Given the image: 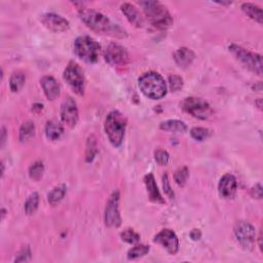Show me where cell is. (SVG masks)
<instances>
[{
    "instance_id": "cell-10",
    "label": "cell",
    "mask_w": 263,
    "mask_h": 263,
    "mask_svg": "<svg viewBox=\"0 0 263 263\" xmlns=\"http://www.w3.org/2000/svg\"><path fill=\"white\" fill-rule=\"evenodd\" d=\"M105 61L113 67L125 66L129 61L128 51L118 43H110L104 53Z\"/></svg>"
},
{
    "instance_id": "cell-35",
    "label": "cell",
    "mask_w": 263,
    "mask_h": 263,
    "mask_svg": "<svg viewBox=\"0 0 263 263\" xmlns=\"http://www.w3.org/2000/svg\"><path fill=\"white\" fill-rule=\"evenodd\" d=\"M31 255L32 253H31L30 247L26 246L19 252L15 259V262H28L31 260Z\"/></svg>"
},
{
    "instance_id": "cell-33",
    "label": "cell",
    "mask_w": 263,
    "mask_h": 263,
    "mask_svg": "<svg viewBox=\"0 0 263 263\" xmlns=\"http://www.w3.org/2000/svg\"><path fill=\"white\" fill-rule=\"evenodd\" d=\"M97 153V143L96 139L94 136H91L87 140V145H86V161H92Z\"/></svg>"
},
{
    "instance_id": "cell-8",
    "label": "cell",
    "mask_w": 263,
    "mask_h": 263,
    "mask_svg": "<svg viewBox=\"0 0 263 263\" xmlns=\"http://www.w3.org/2000/svg\"><path fill=\"white\" fill-rule=\"evenodd\" d=\"M63 76L66 82L68 83V85L71 87L72 91L76 95H79V96L84 95L85 79H84L83 71L78 63L70 62L67 67H66V69L64 70Z\"/></svg>"
},
{
    "instance_id": "cell-6",
    "label": "cell",
    "mask_w": 263,
    "mask_h": 263,
    "mask_svg": "<svg viewBox=\"0 0 263 263\" xmlns=\"http://www.w3.org/2000/svg\"><path fill=\"white\" fill-rule=\"evenodd\" d=\"M228 49L229 52L236 57V59L242 63L246 68L259 76L262 75V57L259 53H252L236 45V43H232Z\"/></svg>"
},
{
    "instance_id": "cell-16",
    "label": "cell",
    "mask_w": 263,
    "mask_h": 263,
    "mask_svg": "<svg viewBox=\"0 0 263 263\" xmlns=\"http://www.w3.org/2000/svg\"><path fill=\"white\" fill-rule=\"evenodd\" d=\"M120 9L132 25L137 28H142L144 26V18L142 17L135 5L126 2L120 5Z\"/></svg>"
},
{
    "instance_id": "cell-3",
    "label": "cell",
    "mask_w": 263,
    "mask_h": 263,
    "mask_svg": "<svg viewBox=\"0 0 263 263\" xmlns=\"http://www.w3.org/2000/svg\"><path fill=\"white\" fill-rule=\"evenodd\" d=\"M141 92L152 100H159L167 95V82L157 72L144 73L139 79Z\"/></svg>"
},
{
    "instance_id": "cell-12",
    "label": "cell",
    "mask_w": 263,
    "mask_h": 263,
    "mask_svg": "<svg viewBox=\"0 0 263 263\" xmlns=\"http://www.w3.org/2000/svg\"><path fill=\"white\" fill-rule=\"evenodd\" d=\"M61 119L64 124L70 128H74L79 123V113L78 104L71 97H67V99L63 102L61 106Z\"/></svg>"
},
{
    "instance_id": "cell-26",
    "label": "cell",
    "mask_w": 263,
    "mask_h": 263,
    "mask_svg": "<svg viewBox=\"0 0 263 263\" xmlns=\"http://www.w3.org/2000/svg\"><path fill=\"white\" fill-rule=\"evenodd\" d=\"M39 205V195L37 192H33L32 194L29 195L25 203V212L27 215H33L38 208Z\"/></svg>"
},
{
    "instance_id": "cell-39",
    "label": "cell",
    "mask_w": 263,
    "mask_h": 263,
    "mask_svg": "<svg viewBox=\"0 0 263 263\" xmlns=\"http://www.w3.org/2000/svg\"><path fill=\"white\" fill-rule=\"evenodd\" d=\"M5 138H6V131H5V128L2 127V129H1V146L4 145Z\"/></svg>"
},
{
    "instance_id": "cell-36",
    "label": "cell",
    "mask_w": 263,
    "mask_h": 263,
    "mask_svg": "<svg viewBox=\"0 0 263 263\" xmlns=\"http://www.w3.org/2000/svg\"><path fill=\"white\" fill-rule=\"evenodd\" d=\"M162 185H163V190H164V193H166L170 199H174V191L171 187V184H170V180H169V176L168 174L166 173L162 176Z\"/></svg>"
},
{
    "instance_id": "cell-18",
    "label": "cell",
    "mask_w": 263,
    "mask_h": 263,
    "mask_svg": "<svg viewBox=\"0 0 263 263\" xmlns=\"http://www.w3.org/2000/svg\"><path fill=\"white\" fill-rule=\"evenodd\" d=\"M144 183H145L146 189L149 195V200L157 204H164V200L162 195L160 194V191L158 190V184L156 182L153 174L149 173L146 175V176L144 177Z\"/></svg>"
},
{
    "instance_id": "cell-30",
    "label": "cell",
    "mask_w": 263,
    "mask_h": 263,
    "mask_svg": "<svg viewBox=\"0 0 263 263\" xmlns=\"http://www.w3.org/2000/svg\"><path fill=\"white\" fill-rule=\"evenodd\" d=\"M211 135V131L209 129H205V128H201V127H195L192 128L190 131V136L196 140V141H204L207 138H209Z\"/></svg>"
},
{
    "instance_id": "cell-28",
    "label": "cell",
    "mask_w": 263,
    "mask_h": 263,
    "mask_svg": "<svg viewBox=\"0 0 263 263\" xmlns=\"http://www.w3.org/2000/svg\"><path fill=\"white\" fill-rule=\"evenodd\" d=\"M43 172H45V166H43L42 161H36L29 168V177L34 181H39Z\"/></svg>"
},
{
    "instance_id": "cell-21",
    "label": "cell",
    "mask_w": 263,
    "mask_h": 263,
    "mask_svg": "<svg viewBox=\"0 0 263 263\" xmlns=\"http://www.w3.org/2000/svg\"><path fill=\"white\" fill-rule=\"evenodd\" d=\"M63 134H64V128L59 122H56V120L48 122L46 126V136L49 140L57 141L62 137Z\"/></svg>"
},
{
    "instance_id": "cell-27",
    "label": "cell",
    "mask_w": 263,
    "mask_h": 263,
    "mask_svg": "<svg viewBox=\"0 0 263 263\" xmlns=\"http://www.w3.org/2000/svg\"><path fill=\"white\" fill-rule=\"evenodd\" d=\"M149 251H150L149 246H146V245H137L134 248H132L131 250H129V252H128V258L131 259V260L138 259L140 257H143L146 254H148Z\"/></svg>"
},
{
    "instance_id": "cell-1",
    "label": "cell",
    "mask_w": 263,
    "mask_h": 263,
    "mask_svg": "<svg viewBox=\"0 0 263 263\" xmlns=\"http://www.w3.org/2000/svg\"><path fill=\"white\" fill-rule=\"evenodd\" d=\"M79 15L83 23L97 33L118 38H124L127 36V33L123 28L113 23L107 16L100 12H97L95 9L81 8L79 9Z\"/></svg>"
},
{
    "instance_id": "cell-29",
    "label": "cell",
    "mask_w": 263,
    "mask_h": 263,
    "mask_svg": "<svg viewBox=\"0 0 263 263\" xmlns=\"http://www.w3.org/2000/svg\"><path fill=\"white\" fill-rule=\"evenodd\" d=\"M188 177H189V171L187 167H182L178 169L174 174V179L180 187H184L186 182L188 180Z\"/></svg>"
},
{
    "instance_id": "cell-38",
    "label": "cell",
    "mask_w": 263,
    "mask_h": 263,
    "mask_svg": "<svg viewBox=\"0 0 263 263\" xmlns=\"http://www.w3.org/2000/svg\"><path fill=\"white\" fill-rule=\"evenodd\" d=\"M189 237L192 240H200L202 237V232L200 229H192L189 234Z\"/></svg>"
},
{
    "instance_id": "cell-14",
    "label": "cell",
    "mask_w": 263,
    "mask_h": 263,
    "mask_svg": "<svg viewBox=\"0 0 263 263\" xmlns=\"http://www.w3.org/2000/svg\"><path fill=\"white\" fill-rule=\"evenodd\" d=\"M40 21L47 29L56 33L65 32L70 29V23L68 20L54 13H47L42 15Z\"/></svg>"
},
{
    "instance_id": "cell-32",
    "label": "cell",
    "mask_w": 263,
    "mask_h": 263,
    "mask_svg": "<svg viewBox=\"0 0 263 263\" xmlns=\"http://www.w3.org/2000/svg\"><path fill=\"white\" fill-rule=\"evenodd\" d=\"M183 79L179 75L171 74L169 76V85L172 92H178L183 87Z\"/></svg>"
},
{
    "instance_id": "cell-9",
    "label": "cell",
    "mask_w": 263,
    "mask_h": 263,
    "mask_svg": "<svg viewBox=\"0 0 263 263\" xmlns=\"http://www.w3.org/2000/svg\"><path fill=\"white\" fill-rule=\"evenodd\" d=\"M119 191L114 190L106 204L104 220L108 227H119L122 224V217L119 214Z\"/></svg>"
},
{
    "instance_id": "cell-23",
    "label": "cell",
    "mask_w": 263,
    "mask_h": 263,
    "mask_svg": "<svg viewBox=\"0 0 263 263\" xmlns=\"http://www.w3.org/2000/svg\"><path fill=\"white\" fill-rule=\"evenodd\" d=\"M67 192V186L61 184L53 187L48 194V201L51 206H57L64 199V196Z\"/></svg>"
},
{
    "instance_id": "cell-34",
    "label": "cell",
    "mask_w": 263,
    "mask_h": 263,
    "mask_svg": "<svg viewBox=\"0 0 263 263\" xmlns=\"http://www.w3.org/2000/svg\"><path fill=\"white\" fill-rule=\"evenodd\" d=\"M155 158H156L157 162L158 164H160V166H166V164L169 163L170 156H169V153L166 150L158 149L155 152Z\"/></svg>"
},
{
    "instance_id": "cell-37",
    "label": "cell",
    "mask_w": 263,
    "mask_h": 263,
    "mask_svg": "<svg viewBox=\"0 0 263 263\" xmlns=\"http://www.w3.org/2000/svg\"><path fill=\"white\" fill-rule=\"evenodd\" d=\"M251 195L253 196L254 199H258V200L262 199V186H261V184L257 183V184H255V186L252 187Z\"/></svg>"
},
{
    "instance_id": "cell-25",
    "label": "cell",
    "mask_w": 263,
    "mask_h": 263,
    "mask_svg": "<svg viewBox=\"0 0 263 263\" xmlns=\"http://www.w3.org/2000/svg\"><path fill=\"white\" fill-rule=\"evenodd\" d=\"M35 134V125L31 120H27L20 128L19 139L21 142H24L32 138Z\"/></svg>"
},
{
    "instance_id": "cell-17",
    "label": "cell",
    "mask_w": 263,
    "mask_h": 263,
    "mask_svg": "<svg viewBox=\"0 0 263 263\" xmlns=\"http://www.w3.org/2000/svg\"><path fill=\"white\" fill-rule=\"evenodd\" d=\"M40 84L42 86L43 92H45L46 97L49 100L53 101L54 99H57L60 96V85L53 76L50 75L43 76L40 79Z\"/></svg>"
},
{
    "instance_id": "cell-5",
    "label": "cell",
    "mask_w": 263,
    "mask_h": 263,
    "mask_svg": "<svg viewBox=\"0 0 263 263\" xmlns=\"http://www.w3.org/2000/svg\"><path fill=\"white\" fill-rule=\"evenodd\" d=\"M101 47L91 36H79L74 42V53L86 63H96L100 54Z\"/></svg>"
},
{
    "instance_id": "cell-20",
    "label": "cell",
    "mask_w": 263,
    "mask_h": 263,
    "mask_svg": "<svg viewBox=\"0 0 263 263\" xmlns=\"http://www.w3.org/2000/svg\"><path fill=\"white\" fill-rule=\"evenodd\" d=\"M159 129L164 132H170V133H185L187 130V126L181 120L169 119L166 122H162L159 125Z\"/></svg>"
},
{
    "instance_id": "cell-4",
    "label": "cell",
    "mask_w": 263,
    "mask_h": 263,
    "mask_svg": "<svg viewBox=\"0 0 263 263\" xmlns=\"http://www.w3.org/2000/svg\"><path fill=\"white\" fill-rule=\"evenodd\" d=\"M127 128V118L117 110L111 111L106 117L104 129L106 135L114 147L122 145Z\"/></svg>"
},
{
    "instance_id": "cell-7",
    "label": "cell",
    "mask_w": 263,
    "mask_h": 263,
    "mask_svg": "<svg viewBox=\"0 0 263 263\" xmlns=\"http://www.w3.org/2000/svg\"><path fill=\"white\" fill-rule=\"evenodd\" d=\"M180 107L186 113H188L191 116L202 120L208 119L213 113L210 104L201 98H195V97L185 98L180 103Z\"/></svg>"
},
{
    "instance_id": "cell-24",
    "label": "cell",
    "mask_w": 263,
    "mask_h": 263,
    "mask_svg": "<svg viewBox=\"0 0 263 263\" xmlns=\"http://www.w3.org/2000/svg\"><path fill=\"white\" fill-rule=\"evenodd\" d=\"M25 81H26V76L23 72H21V71L15 72L12 76H10V79H9L10 91H12L13 93L20 92L22 90V87L24 86Z\"/></svg>"
},
{
    "instance_id": "cell-13",
    "label": "cell",
    "mask_w": 263,
    "mask_h": 263,
    "mask_svg": "<svg viewBox=\"0 0 263 263\" xmlns=\"http://www.w3.org/2000/svg\"><path fill=\"white\" fill-rule=\"evenodd\" d=\"M153 242L162 246L172 255L176 254L179 250V239L171 229L161 230L153 238Z\"/></svg>"
},
{
    "instance_id": "cell-11",
    "label": "cell",
    "mask_w": 263,
    "mask_h": 263,
    "mask_svg": "<svg viewBox=\"0 0 263 263\" xmlns=\"http://www.w3.org/2000/svg\"><path fill=\"white\" fill-rule=\"evenodd\" d=\"M235 235L238 243L246 249L253 247L256 238L254 226L246 221H239L235 226Z\"/></svg>"
},
{
    "instance_id": "cell-19",
    "label": "cell",
    "mask_w": 263,
    "mask_h": 263,
    "mask_svg": "<svg viewBox=\"0 0 263 263\" xmlns=\"http://www.w3.org/2000/svg\"><path fill=\"white\" fill-rule=\"evenodd\" d=\"M194 59L195 53L187 48H180L174 53V60L180 68L189 67Z\"/></svg>"
},
{
    "instance_id": "cell-40",
    "label": "cell",
    "mask_w": 263,
    "mask_h": 263,
    "mask_svg": "<svg viewBox=\"0 0 263 263\" xmlns=\"http://www.w3.org/2000/svg\"><path fill=\"white\" fill-rule=\"evenodd\" d=\"M5 213H6L5 209H3V208H2V210H1V220H3V219H4V217H5Z\"/></svg>"
},
{
    "instance_id": "cell-22",
    "label": "cell",
    "mask_w": 263,
    "mask_h": 263,
    "mask_svg": "<svg viewBox=\"0 0 263 263\" xmlns=\"http://www.w3.org/2000/svg\"><path fill=\"white\" fill-rule=\"evenodd\" d=\"M242 10L243 12L252 20H254L257 22L258 24H262V9L260 6L254 4V3H250V2H245L242 4Z\"/></svg>"
},
{
    "instance_id": "cell-31",
    "label": "cell",
    "mask_w": 263,
    "mask_h": 263,
    "mask_svg": "<svg viewBox=\"0 0 263 263\" xmlns=\"http://www.w3.org/2000/svg\"><path fill=\"white\" fill-rule=\"evenodd\" d=\"M120 238L128 244H136L140 240V235L137 234L134 229H126L120 234Z\"/></svg>"
},
{
    "instance_id": "cell-2",
    "label": "cell",
    "mask_w": 263,
    "mask_h": 263,
    "mask_svg": "<svg viewBox=\"0 0 263 263\" xmlns=\"http://www.w3.org/2000/svg\"><path fill=\"white\" fill-rule=\"evenodd\" d=\"M139 3L143 8L150 24L155 28L167 30L173 25V17L167 7L160 2L155 1V0H146V1H140Z\"/></svg>"
},
{
    "instance_id": "cell-15",
    "label": "cell",
    "mask_w": 263,
    "mask_h": 263,
    "mask_svg": "<svg viewBox=\"0 0 263 263\" xmlns=\"http://www.w3.org/2000/svg\"><path fill=\"white\" fill-rule=\"evenodd\" d=\"M237 189V182L232 174H225L218 184V191L225 200L234 199Z\"/></svg>"
}]
</instances>
